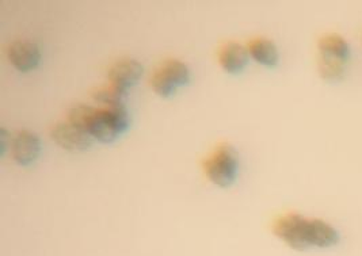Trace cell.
Listing matches in <instances>:
<instances>
[{
    "mask_svg": "<svg viewBox=\"0 0 362 256\" xmlns=\"http://www.w3.org/2000/svg\"><path fill=\"white\" fill-rule=\"evenodd\" d=\"M131 127V117L127 107H91L83 122V130L94 140L110 144Z\"/></svg>",
    "mask_w": 362,
    "mask_h": 256,
    "instance_id": "cell-1",
    "label": "cell"
},
{
    "mask_svg": "<svg viewBox=\"0 0 362 256\" xmlns=\"http://www.w3.org/2000/svg\"><path fill=\"white\" fill-rule=\"evenodd\" d=\"M239 153L230 144L218 145L204 161V173L218 187H230L239 174Z\"/></svg>",
    "mask_w": 362,
    "mask_h": 256,
    "instance_id": "cell-2",
    "label": "cell"
},
{
    "mask_svg": "<svg viewBox=\"0 0 362 256\" xmlns=\"http://www.w3.org/2000/svg\"><path fill=\"white\" fill-rule=\"evenodd\" d=\"M190 81V69L180 60H167L156 68L151 78L152 90L162 98L174 95Z\"/></svg>",
    "mask_w": 362,
    "mask_h": 256,
    "instance_id": "cell-3",
    "label": "cell"
},
{
    "mask_svg": "<svg viewBox=\"0 0 362 256\" xmlns=\"http://www.w3.org/2000/svg\"><path fill=\"white\" fill-rule=\"evenodd\" d=\"M310 220L296 213L281 216L273 224V233L296 251L310 250Z\"/></svg>",
    "mask_w": 362,
    "mask_h": 256,
    "instance_id": "cell-4",
    "label": "cell"
},
{
    "mask_svg": "<svg viewBox=\"0 0 362 256\" xmlns=\"http://www.w3.org/2000/svg\"><path fill=\"white\" fill-rule=\"evenodd\" d=\"M52 140L66 151L82 152L91 148L94 139L81 128L71 122H60L50 132Z\"/></svg>",
    "mask_w": 362,
    "mask_h": 256,
    "instance_id": "cell-5",
    "label": "cell"
},
{
    "mask_svg": "<svg viewBox=\"0 0 362 256\" xmlns=\"http://www.w3.org/2000/svg\"><path fill=\"white\" fill-rule=\"evenodd\" d=\"M11 152L14 161H17L19 165L28 167L38 159L41 153V141L33 132H18L11 143Z\"/></svg>",
    "mask_w": 362,
    "mask_h": 256,
    "instance_id": "cell-6",
    "label": "cell"
},
{
    "mask_svg": "<svg viewBox=\"0 0 362 256\" xmlns=\"http://www.w3.org/2000/svg\"><path fill=\"white\" fill-rule=\"evenodd\" d=\"M8 60L19 72H30L41 62V52L35 42L16 41L8 48Z\"/></svg>",
    "mask_w": 362,
    "mask_h": 256,
    "instance_id": "cell-7",
    "label": "cell"
},
{
    "mask_svg": "<svg viewBox=\"0 0 362 256\" xmlns=\"http://www.w3.org/2000/svg\"><path fill=\"white\" fill-rule=\"evenodd\" d=\"M144 72V66L136 60H119L110 66L109 79L112 84H115L124 90L136 86L141 79Z\"/></svg>",
    "mask_w": 362,
    "mask_h": 256,
    "instance_id": "cell-8",
    "label": "cell"
},
{
    "mask_svg": "<svg viewBox=\"0 0 362 256\" xmlns=\"http://www.w3.org/2000/svg\"><path fill=\"white\" fill-rule=\"evenodd\" d=\"M248 49L238 42H228L221 47L218 52V63L221 68L230 75H238L243 72L248 63Z\"/></svg>",
    "mask_w": 362,
    "mask_h": 256,
    "instance_id": "cell-9",
    "label": "cell"
},
{
    "mask_svg": "<svg viewBox=\"0 0 362 256\" xmlns=\"http://www.w3.org/2000/svg\"><path fill=\"white\" fill-rule=\"evenodd\" d=\"M250 56L259 64L274 68L279 64L280 54L276 44L267 38H255L248 44Z\"/></svg>",
    "mask_w": 362,
    "mask_h": 256,
    "instance_id": "cell-10",
    "label": "cell"
},
{
    "mask_svg": "<svg viewBox=\"0 0 362 256\" xmlns=\"http://www.w3.org/2000/svg\"><path fill=\"white\" fill-rule=\"evenodd\" d=\"M339 241L338 231L327 224L323 220L311 219L310 220V243L311 247L317 248H329Z\"/></svg>",
    "mask_w": 362,
    "mask_h": 256,
    "instance_id": "cell-11",
    "label": "cell"
},
{
    "mask_svg": "<svg viewBox=\"0 0 362 256\" xmlns=\"http://www.w3.org/2000/svg\"><path fill=\"white\" fill-rule=\"evenodd\" d=\"M346 64L347 62L345 60L319 53L317 71L323 81H329V83L342 81L345 78Z\"/></svg>",
    "mask_w": 362,
    "mask_h": 256,
    "instance_id": "cell-12",
    "label": "cell"
},
{
    "mask_svg": "<svg viewBox=\"0 0 362 256\" xmlns=\"http://www.w3.org/2000/svg\"><path fill=\"white\" fill-rule=\"evenodd\" d=\"M317 48H319L320 54H327V56H332V57L349 62L350 47L346 42L345 38L338 34L323 35L317 42Z\"/></svg>",
    "mask_w": 362,
    "mask_h": 256,
    "instance_id": "cell-13",
    "label": "cell"
},
{
    "mask_svg": "<svg viewBox=\"0 0 362 256\" xmlns=\"http://www.w3.org/2000/svg\"><path fill=\"white\" fill-rule=\"evenodd\" d=\"M93 98L106 107H125L128 91L115 84H107L94 90Z\"/></svg>",
    "mask_w": 362,
    "mask_h": 256,
    "instance_id": "cell-14",
    "label": "cell"
}]
</instances>
